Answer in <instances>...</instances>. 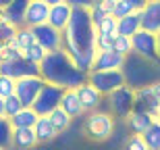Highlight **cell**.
I'll use <instances>...</instances> for the list:
<instances>
[{
    "instance_id": "cell-4",
    "label": "cell",
    "mask_w": 160,
    "mask_h": 150,
    "mask_svg": "<svg viewBox=\"0 0 160 150\" xmlns=\"http://www.w3.org/2000/svg\"><path fill=\"white\" fill-rule=\"evenodd\" d=\"M114 117L110 111H96L85 117V132L92 140H108L114 133Z\"/></svg>"
},
{
    "instance_id": "cell-10",
    "label": "cell",
    "mask_w": 160,
    "mask_h": 150,
    "mask_svg": "<svg viewBox=\"0 0 160 150\" xmlns=\"http://www.w3.org/2000/svg\"><path fill=\"white\" fill-rule=\"evenodd\" d=\"M44 85H46V81L42 79V75H40V77L19 79V81H17V94H15V96L23 102L25 108H31L33 104H36L40 92L44 90Z\"/></svg>"
},
{
    "instance_id": "cell-34",
    "label": "cell",
    "mask_w": 160,
    "mask_h": 150,
    "mask_svg": "<svg viewBox=\"0 0 160 150\" xmlns=\"http://www.w3.org/2000/svg\"><path fill=\"white\" fill-rule=\"evenodd\" d=\"M19 34V27L6 23V21H0V40L2 42H8V40H15Z\"/></svg>"
},
{
    "instance_id": "cell-21",
    "label": "cell",
    "mask_w": 160,
    "mask_h": 150,
    "mask_svg": "<svg viewBox=\"0 0 160 150\" xmlns=\"http://www.w3.org/2000/svg\"><path fill=\"white\" fill-rule=\"evenodd\" d=\"M36 144H40L36 129H15V133H12V148L15 150H31L36 148Z\"/></svg>"
},
{
    "instance_id": "cell-29",
    "label": "cell",
    "mask_w": 160,
    "mask_h": 150,
    "mask_svg": "<svg viewBox=\"0 0 160 150\" xmlns=\"http://www.w3.org/2000/svg\"><path fill=\"white\" fill-rule=\"evenodd\" d=\"M17 42H19V46H21V50H29L33 44H38V40H36V34H33V29L31 27H21L19 29V34H17Z\"/></svg>"
},
{
    "instance_id": "cell-35",
    "label": "cell",
    "mask_w": 160,
    "mask_h": 150,
    "mask_svg": "<svg viewBox=\"0 0 160 150\" xmlns=\"http://www.w3.org/2000/svg\"><path fill=\"white\" fill-rule=\"evenodd\" d=\"M125 150H150L143 136H129L125 140Z\"/></svg>"
},
{
    "instance_id": "cell-18",
    "label": "cell",
    "mask_w": 160,
    "mask_h": 150,
    "mask_svg": "<svg viewBox=\"0 0 160 150\" xmlns=\"http://www.w3.org/2000/svg\"><path fill=\"white\" fill-rule=\"evenodd\" d=\"M77 94H79V98H81V104H83V108H85V113H96V111H100V106H102V102H104V94L102 92H98L94 88V85L89 84H85V85H81L77 90Z\"/></svg>"
},
{
    "instance_id": "cell-1",
    "label": "cell",
    "mask_w": 160,
    "mask_h": 150,
    "mask_svg": "<svg viewBox=\"0 0 160 150\" xmlns=\"http://www.w3.org/2000/svg\"><path fill=\"white\" fill-rule=\"evenodd\" d=\"M71 25L65 29V46L62 48L71 54L75 65L83 73L94 71V63L98 56V27L92 19V2H73Z\"/></svg>"
},
{
    "instance_id": "cell-33",
    "label": "cell",
    "mask_w": 160,
    "mask_h": 150,
    "mask_svg": "<svg viewBox=\"0 0 160 150\" xmlns=\"http://www.w3.org/2000/svg\"><path fill=\"white\" fill-rule=\"evenodd\" d=\"M114 52L123 54V56H131L133 54V40L125 36H117L114 38Z\"/></svg>"
},
{
    "instance_id": "cell-39",
    "label": "cell",
    "mask_w": 160,
    "mask_h": 150,
    "mask_svg": "<svg viewBox=\"0 0 160 150\" xmlns=\"http://www.w3.org/2000/svg\"><path fill=\"white\" fill-rule=\"evenodd\" d=\"M158 56H160V36H158Z\"/></svg>"
},
{
    "instance_id": "cell-3",
    "label": "cell",
    "mask_w": 160,
    "mask_h": 150,
    "mask_svg": "<svg viewBox=\"0 0 160 150\" xmlns=\"http://www.w3.org/2000/svg\"><path fill=\"white\" fill-rule=\"evenodd\" d=\"M123 73L127 79V85L137 92L160 81V63H152L137 54H131V56H127V65H125Z\"/></svg>"
},
{
    "instance_id": "cell-37",
    "label": "cell",
    "mask_w": 160,
    "mask_h": 150,
    "mask_svg": "<svg viewBox=\"0 0 160 150\" xmlns=\"http://www.w3.org/2000/svg\"><path fill=\"white\" fill-rule=\"evenodd\" d=\"M0 48H4V50H21V46H19V42H17V38L15 40H8V42H2V46ZM23 52V50H21Z\"/></svg>"
},
{
    "instance_id": "cell-40",
    "label": "cell",
    "mask_w": 160,
    "mask_h": 150,
    "mask_svg": "<svg viewBox=\"0 0 160 150\" xmlns=\"http://www.w3.org/2000/svg\"><path fill=\"white\" fill-rule=\"evenodd\" d=\"M156 121H158V123H160V111H158V115H156Z\"/></svg>"
},
{
    "instance_id": "cell-28",
    "label": "cell",
    "mask_w": 160,
    "mask_h": 150,
    "mask_svg": "<svg viewBox=\"0 0 160 150\" xmlns=\"http://www.w3.org/2000/svg\"><path fill=\"white\" fill-rule=\"evenodd\" d=\"M98 34H100V36H110V38L119 36V19H114L112 15H108V17L98 25Z\"/></svg>"
},
{
    "instance_id": "cell-38",
    "label": "cell",
    "mask_w": 160,
    "mask_h": 150,
    "mask_svg": "<svg viewBox=\"0 0 160 150\" xmlns=\"http://www.w3.org/2000/svg\"><path fill=\"white\" fill-rule=\"evenodd\" d=\"M154 90H156V94H158V98H160V81H158V84H154Z\"/></svg>"
},
{
    "instance_id": "cell-27",
    "label": "cell",
    "mask_w": 160,
    "mask_h": 150,
    "mask_svg": "<svg viewBox=\"0 0 160 150\" xmlns=\"http://www.w3.org/2000/svg\"><path fill=\"white\" fill-rule=\"evenodd\" d=\"M12 133H15V129H12L11 121L0 117V144H2V150L12 148Z\"/></svg>"
},
{
    "instance_id": "cell-19",
    "label": "cell",
    "mask_w": 160,
    "mask_h": 150,
    "mask_svg": "<svg viewBox=\"0 0 160 150\" xmlns=\"http://www.w3.org/2000/svg\"><path fill=\"white\" fill-rule=\"evenodd\" d=\"M154 117H150L146 113H139V111H133L129 115V119H127V127H129L131 136H143V133L148 132L152 123H154Z\"/></svg>"
},
{
    "instance_id": "cell-30",
    "label": "cell",
    "mask_w": 160,
    "mask_h": 150,
    "mask_svg": "<svg viewBox=\"0 0 160 150\" xmlns=\"http://www.w3.org/2000/svg\"><path fill=\"white\" fill-rule=\"evenodd\" d=\"M143 140H146L150 150H160V123L158 121H154L152 127L143 133Z\"/></svg>"
},
{
    "instance_id": "cell-23",
    "label": "cell",
    "mask_w": 160,
    "mask_h": 150,
    "mask_svg": "<svg viewBox=\"0 0 160 150\" xmlns=\"http://www.w3.org/2000/svg\"><path fill=\"white\" fill-rule=\"evenodd\" d=\"M142 31V13H133L119 21V36L133 38Z\"/></svg>"
},
{
    "instance_id": "cell-36",
    "label": "cell",
    "mask_w": 160,
    "mask_h": 150,
    "mask_svg": "<svg viewBox=\"0 0 160 150\" xmlns=\"http://www.w3.org/2000/svg\"><path fill=\"white\" fill-rule=\"evenodd\" d=\"M106 17H108V13L102 8V2H92V19H94L96 27H98Z\"/></svg>"
},
{
    "instance_id": "cell-25",
    "label": "cell",
    "mask_w": 160,
    "mask_h": 150,
    "mask_svg": "<svg viewBox=\"0 0 160 150\" xmlns=\"http://www.w3.org/2000/svg\"><path fill=\"white\" fill-rule=\"evenodd\" d=\"M23 108H25L23 102L19 100L17 96L0 98V117H2V119H12V117H17Z\"/></svg>"
},
{
    "instance_id": "cell-17",
    "label": "cell",
    "mask_w": 160,
    "mask_h": 150,
    "mask_svg": "<svg viewBox=\"0 0 160 150\" xmlns=\"http://www.w3.org/2000/svg\"><path fill=\"white\" fill-rule=\"evenodd\" d=\"M142 29L160 36V0H148L142 11Z\"/></svg>"
},
{
    "instance_id": "cell-15",
    "label": "cell",
    "mask_w": 160,
    "mask_h": 150,
    "mask_svg": "<svg viewBox=\"0 0 160 150\" xmlns=\"http://www.w3.org/2000/svg\"><path fill=\"white\" fill-rule=\"evenodd\" d=\"M27 6H29V0H12V2L2 4V19H0V21H6V23L15 25L19 29L25 27Z\"/></svg>"
},
{
    "instance_id": "cell-13",
    "label": "cell",
    "mask_w": 160,
    "mask_h": 150,
    "mask_svg": "<svg viewBox=\"0 0 160 150\" xmlns=\"http://www.w3.org/2000/svg\"><path fill=\"white\" fill-rule=\"evenodd\" d=\"M52 2V0H50ZM73 13H75V6L73 2H67V0H54L52 2V11H50V21L48 23L52 25L54 29H58L65 34V29L71 25Z\"/></svg>"
},
{
    "instance_id": "cell-9",
    "label": "cell",
    "mask_w": 160,
    "mask_h": 150,
    "mask_svg": "<svg viewBox=\"0 0 160 150\" xmlns=\"http://www.w3.org/2000/svg\"><path fill=\"white\" fill-rule=\"evenodd\" d=\"M0 75L12 77L15 81L27 79V77H40V67L29 63L25 56H21V59L12 60V63H0Z\"/></svg>"
},
{
    "instance_id": "cell-22",
    "label": "cell",
    "mask_w": 160,
    "mask_h": 150,
    "mask_svg": "<svg viewBox=\"0 0 160 150\" xmlns=\"http://www.w3.org/2000/svg\"><path fill=\"white\" fill-rule=\"evenodd\" d=\"M8 121H11L12 129H33L38 125V121H40V115L33 108H23L17 117H12Z\"/></svg>"
},
{
    "instance_id": "cell-7",
    "label": "cell",
    "mask_w": 160,
    "mask_h": 150,
    "mask_svg": "<svg viewBox=\"0 0 160 150\" xmlns=\"http://www.w3.org/2000/svg\"><path fill=\"white\" fill-rule=\"evenodd\" d=\"M89 84L108 98L110 94L121 90L123 85H127V79H125L123 71H92L89 73Z\"/></svg>"
},
{
    "instance_id": "cell-8",
    "label": "cell",
    "mask_w": 160,
    "mask_h": 150,
    "mask_svg": "<svg viewBox=\"0 0 160 150\" xmlns=\"http://www.w3.org/2000/svg\"><path fill=\"white\" fill-rule=\"evenodd\" d=\"M133 40V54L142 56L146 60H152V63H160L158 56V36L152 34V31L142 29L137 36L131 38Z\"/></svg>"
},
{
    "instance_id": "cell-11",
    "label": "cell",
    "mask_w": 160,
    "mask_h": 150,
    "mask_svg": "<svg viewBox=\"0 0 160 150\" xmlns=\"http://www.w3.org/2000/svg\"><path fill=\"white\" fill-rule=\"evenodd\" d=\"M50 11H52L50 0H29L27 15H25V27L36 29V27H42V25H48Z\"/></svg>"
},
{
    "instance_id": "cell-2",
    "label": "cell",
    "mask_w": 160,
    "mask_h": 150,
    "mask_svg": "<svg viewBox=\"0 0 160 150\" xmlns=\"http://www.w3.org/2000/svg\"><path fill=\"white\" fill-rule=\"evenodd\" d=\"M40 75L46 84H54L65 90H79L89 81V73H83L65 48L48 54L40 67Z\"/></svg>"
},
{
    "instance_id": "cell-12",
    "label": "cell",
    "mask_w": 160,
    "mask_h": 150,
    "mask_svg": "<svg viewBox=\"0 0 160 150\" xmlns=\"http://www.w3.org/2000/svg\"><path fill=\"white\" fill-rule=\"evenodd\" d=\"M33 34H36L38 44H40V46L46 50L48 54H50V52H56V50H62V46H65V36H62V31L54 29L50 23H48V25H42V27H36V29H33Z\"/></svg>"
},
{
    "instance_id": "cell-24",
    "label": "cell",
    "mask_w": 160,
    "mask_h": 150,
    "mask_svg": "<svg viewBox=\"0 0 160 150\" xmlns=\"http://www.w3.org/2000/svg\"><path fill=\"white\" fill-rule=\"evenodd\" d=\"M33 129H36V136H38V142H40V144L52 142V140L58 136V129L52 125V121L48 119V117H40V121H38V125L33 127Z\"/></svg>"
},
{
    "instance_id": "cell-16",
    "label": "cell",
    "mask_w": 160,
    "mask_h": 150,
    "mask_svg": "<svg viewBox=\"0 0 160 150\" xmlns=\"http://www.w3.org/2000/svg\"><path fill=\"white\" fill-rule=\"evenodd\" d=\"M127 65V56L108 50V52H98L94 63V71H123Z\"/></svg>"
},
{
    "instance_id": "cell-31",
    "label": "cell",
    "mask_w": 160,
    "mask_h": 150,
    "mask_svg": "<svg viewBox=\"0 0 160 150\" xmlns=\"http://www.w3.org/2000/svg\"><path fill=\"white\" fill-rule=\"evenodd\" d=\"M23 56L27 60H29V63H33V65H38V67H42V63H44V60H46V56H48V52L44 48H42L40 44H33V46H31L29 50H25L23 52Z\"/></svg>"
},
{
    "instance_id": "cell-32",
    "label": "cell",
    "mask_w": 160,
    "mask_h": 150,
    "mask_svg": "<svg viewBox=\"0 0 160 150\" xmlns=\"http://www.w3.org/2000/svg\"><path fill=\"white\" fill-rule=\"evenodd\" d=\"M17 94V81L12 77L0 75V98H11Z\"/></svg>"
},
{
    "instance_id": "cell-26",
    "label": "cell",
    "mask_w": 160,
    "mask_h": 150,
    "mask_svg": "<svg viewBox=\"0 0 160 150\" xmlns=\"http://www.w3.org/2000/svg\"><path fill=\"white\" fill-rule=\"evenodd\" d=\"M48 119L52 121V125L58 129V133L60 132H67V129L71 127V123H73V117H71V115H67L62 108H56V111H54Z\"/></svg>"
},
{
    "instance_id": "cell-5",
    "label": "cell",
    "mask_w": 160,
    "mask_h": 150,
    "mask_svg": "<svg viewBox=\"0 0 160 150\" xmlns=\"http://www.w3.org/2000/svg\"><path fill=\"white\" fill-rule=\"evenodd\" d=\"M108 111L117 117V119H129V115L135 111V90L129 85H123L121 90H117L114 94L106 98Z\"/></svg>"
},
{
    "instance_id": "cell-20",
    "label": "cell",
    "mask_w": 160,
    "mask_h": 150,
    "mask_svg": "<svg viewBox=\"0 0 160 150\" xmlns=\"http://www.w3.org/2000/svg\"><path fill=\"white\" fill-rule=\"evenodd\" d=\"M60 108L65 111L67 115H71L73 119H77L81 115H85V108L81 104V98H79L77 90H65V96H62V104Z\"/></svg>"
},
{
    "instance_id": "cell-14",
    "label": "cell",
    "mask_w": 160,
    "mask_h": 150,
    "mask_svg": "<svg viewBox=\"0 0 160 150\" xmlns=\"http://www.w3.org/2000/svg\"><path fill=\"white\" fill-rule=\"evenodd\" d=\"M135 111L146 113L156 119V115L160 111V98L156 94L154 85H148V88H142L135 92Z\"/></svg>"
},
{
    "instance_id": "cell-6",
    "label": "cell",
    "mask_w": 160,
    "mask_h": 150,
    "mask_svg": "<svg viewBox=\"0 0 160 150\" xmlns=\"http://www.w3.org/2000/svg\"><path fill=\"white\" fill-rule=\"evenodd\" d=\"M62 96H65V88H58V85H54V84H46L44 90L40 92L36 104L31 108H33L40 117H50L56 108H60Z\"/></svg>"
}]
</instances>
